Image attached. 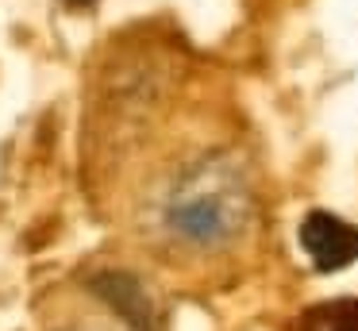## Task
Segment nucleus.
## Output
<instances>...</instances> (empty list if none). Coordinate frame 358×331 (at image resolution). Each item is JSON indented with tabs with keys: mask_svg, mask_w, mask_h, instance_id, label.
Listing matches in <instances>:
<instances>
[{
	"mask_svg": "<svg viewBox=\"0 0 358 331\" xmlns=\"http://www.w3.org/2000/svg\"><path fill=\"white\" fill-rule=\"evenodd\" d=\"M255 197L231 154H204L178 174L162 200V227L193 251H216L247 231Z\"/></svg>",
	"mask_w": 358,
	"mask_h": 331,
	"instance_id": "obj_1",
	"label": "nucleus"
},
{
	"mask_svg": "<svg viewBox=\"0 0 358 331\" xmlns=\"http://www.w3.org/2000/svg\"><path fill=\"white\" fill-rule=\"evenodd\" d=\"M296 243L316 274H339L358 262V223L324 212V208H312L296 227Z\"/></svg>",
	"mask_w": 358,
	"mask_h": 331,
	"instance_id": "obj_2",
	"label": "nucleus"
},
{
	"mask_svg": "<svg viewBox=\"0 0 358 331\" xmlns=\"http://www.w3.org/2000/svg\"><path fill=\"white\" fill-rule=\"evenodd\" d=\"M89 289H93L131 331H155V323H158L155 297H150V289L135 274H127V269H104V274H96L93 281H89Z\"/></svg>",
	"mask_w": 358,
	"mask_h": 331,
	"instance_id": "obj_3",
	"label": "nucleus"
},
{
	"mask_svg": "<svg viewBox=\"0 0 358 331\" xmlns=\"http://www.w3.org/2000/svg\"><path fill=\"white\" fill-rule=\"evenodd\" d=\"M327 331H358V300H347V304H331L324 312Z\"/></svg>",
	"mask_w": 358,
	"mask_h": 331,
	"instance_id": "obj_4",
	"label": "nucleus"
},
{
	"mask_svg": "<svg viewBox=\"0 0 358 331\" xmlns=\"http://www.w3.org/2000/svg\"><path fill=\"white\" fill-rule=\"evenodd\" d=\"M70 4H73V8H93L96 0H70Z\"/></svg>",
	"mask_w": 358,
	"mask_h": 331,
	"instance_id": "obj_5",
	"label": "nucleus"
}]
</instances>
